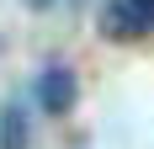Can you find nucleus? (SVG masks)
<instances>
[{
	"instance_id": "nucleus-4",
	"label": "nucleus",
	"mask_w": 154,
	"mask_h": 149,
	"mask_svg": "<svg viewBox=\"0 0 154 149\" xmlns=\"http://www.w3.org/2000/svg\"><path fill=\"white\" fill-rule=\"evenodd\" d=\"M27 11H59V5H75V0H21Z\"/></svg>"
},
{
	"instance_id": "nucleus-1",
	"label": "nucleus",
	"mask_w": 154,
	"mask_h": 149,
	"mask_svg": "<svg viewBox=\"0 0 154 149\" xmlns=\"http://www.w3.org/2000/svg\"><path fill=\"white\" fill-rule=\"evenodd\" d=\"M149 32H154V0H106L101 5V37L138 43Z\"/></svg>"
},
{
	"instance_id": "nucleus-2",
	"label": "nucleus",
	"mask_w": 154,
	"mask_h": 149,
	"mask_svg": "<svg viewBox=\"0 0 154 149\" xmlns=\"http://www.w3.org/2000/svg\"><path fill=\"white\" fill-rule=\"evenodd\" d=\"M75 96H80V85H75V69L69 64H48L37 74V106H43L48 117H64L75 106Z\"/></svg>"
},
{
	"instance_id": "nucleus-3",
	"label": "nucleus",
	"mask_w": 154,
	"mask_h": 149,
	"mask_svg": "<svg viewBox=\"0 0 154 149\" xmlns=\"http://www.w3.org/2000/svg\"><path fill=\"white\" fill-rule=\"evenodd\" d=\"M0 149H27V112L16 101L0 106Z\"/></svg>"
}]
</instances>
